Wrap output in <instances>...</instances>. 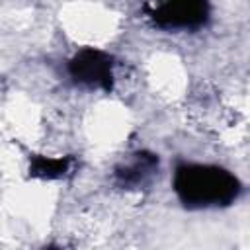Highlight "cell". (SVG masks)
Returning <instances> with one entry per match:
<instances>
[{
    "label": "cell",
    "mask_w": 250,
    "mask_h": 250,
    "mask_svg": "<svg viewBox=\"0 0 250 250\" xmlns=\"http://www.w3.org/2000/svg\"><path fill=\"white\" fill-rule=\"evenodd\" d=\"M174 191L186 207H221L240 193L234 174L211 164H180L174 172Z\"/></svg>",
    "instance_id": "6da1fadb"
},
{
    "label": "cell",
    "mask_w": 250,
    "mask_h": 250,
    "mask_svg": "<svg viewBox=\"0 0 250 250\" xmlns=\"http://www.w3.org/2000/svg\"><path fill=\"white\" fill-rule=\"evenodd\" d=\"M70 166V158H47V156H33L31 164H29V172L31 176L37 178H61L64 176V172Z\"/></svg>",
    "instance_id": "5b68a950"
},
{
    "label": "cell",
    "mask_w": 250,
    "mask_h": 250,
    "mask_svg": "<svg viewBox=\"0 0 250 250\" xmlns=\"http://www.w3.org/2000/svg\"><path fill=\"white\" fill-rule=\"evenodd\" d=\"M207 14V0H162L150 18L166 29H197L205 23Z\"/></svg>",
    "instance_id": "7a4b0ae2"
},
{
    "label": "cell",
    "mask_w": 250,
    "mask_h": 250,
    "mask_svg": "<svg viewBox=\"0 0 250 250\" xmlns=\"http://www.w3.org/2000/svg\"><path fill=\"white\" fill-rule=\"evenodd\" d=\"M156 170H158V158L152 152L139 150L127 162L117 166L115 180L123 188H139V186L146 184Z\"/></svg>",
    "instance_id": "277c9868"
},
{
    "label": "cell",
    "mask_w": 250,
    "mask_h": 250,
    "mask_svg": "<svg viewBox=\"0 0 250 250\" xmlns=\"http://www.w3.org/2000/svg\"><path fill=\"white\" fill-rule=\"evenodd\" d=\"M70 76L88 88L111 90L113 86V62L111 57L98 49H84L68 62Z\"/></svg>",
    "instance_id": "3957f363"
}]
</instances>
